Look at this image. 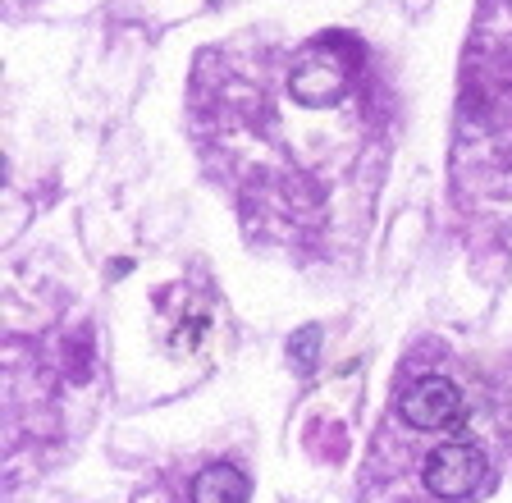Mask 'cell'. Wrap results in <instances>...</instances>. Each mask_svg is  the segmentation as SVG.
<instances>
[{"instance_id":"7a4b0ae2","label":"cell","mask_w":512,"mask_h":503,"mask_svg":"<svg viewBox=\"0 0 512 503\" xmlns=\"http://www.w3.org/2000/svg\"><path fill=\"white\" fill-rule=\"evenodd\" d=\"M398 407H403V421H412L416 430H453L462 421V394L444 375H421L416 385L403 389Z\"/></svg>"},{"instance_id":"6da1fadb","label":"cell","mask_w":512,"mask_h":503,"mask_svg":"<svg viewBox=\"0 0 512 503\" xmlns=\"http://www.w3.org/2000/svg\"><path fill=\"white\" fill-rule=\"evenodd\" d=\"M421 481H426L430 494L439 499H467L476 494V485L485 481V453L476 444H444L426 458L421 467Z\"/></svg>"},{"instance_id":"277c9868","label":"cell","mask_w":512,"mask_h":503,"mask_svg":"<svg viewBox=\"0 0 512 503\" xmlns=\"http://www.w3.org/2000/svg\"><path fill=\"white\" fill-rule=\"evenodd\" d=\"M247 494H252V485L234 462H211L192 481V503H247Z\"/></svg>"},{"instance_id":"3957f363","label":"cell","mask_w":512,"mask_h":503,"mask_svg":"<svg viewBox=\"0 0 512 503\" xmlns=\"http://www.w3.org/2000/svg\"><path fill=\"white\" fill-rule=\"evenodd\" d=\"M343 87H348V69L334 65L330 55H302V65L293 69V78H288V92H293V101L298 106H334V101L343 97Z\"/></svg>"},{"instance_id":"5b68a950","label":"cell","mask_w":512,"mask_h":503,"mask_svg":"<svg viewBox=\"0 0 512 503\" xmlns=\"http://www.w3.org/2000/svg\"><path fill=\"white\" fill-rule=\"evenodd\" d=\"M316 343H320V330H316V325H307V330H298V334H293V343H288V357H293V366H298V371L302 375H307L311 371V366H316Z\"/></svg>"}]
</instances>
